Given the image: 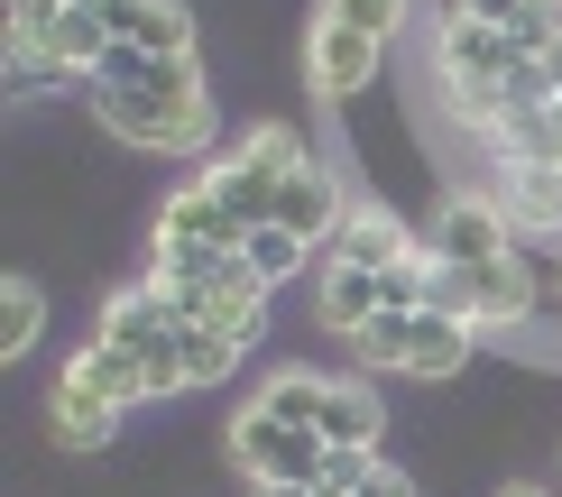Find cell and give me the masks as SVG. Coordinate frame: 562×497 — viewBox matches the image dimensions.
<instances>
[{
	"label": "cell",
	"mask_w": 562,
	"mask_h": 497,
	"mask_svg": "<svg viewBox=\"0 0 562 497\" xmlns=\"http://www.w3.org/2000/svg\"><path fill=\"white\" fill-rule=\"evenodd\" d=\"M92 341L130 350L138 377H148V396L194 387V377H184V331H176V314H167V295H157V286H121V295L102 304V323H92Z\"/></svg>",
	"instance_id": "obj_1"
},
{
	"label": "cell",
	"mask_w": 562,
	"mask_h": 497,
	"mask_svg": "<svg viewBox=\"0 0 562 497\" xmlns=\"http://www.w3.org/2000/svg\"><path fill=\"white\" fill-rule=\"evenodd\" d=\"M295 166H304V138L268 121V129H249L222 166H203V184L231 203V222H240V230H259V222H277V194H286Z\"/></svg>",
	"instance_id": "obj_2"
},
{
	"label": "cell",
	"mask_w": 562,
	"mask_h": 497,
	"mask_svg": "<svg viewBox=\"0 0 562 497\" xmlns=\"http://www.w3.org/2000/svg\"><path fill=\"white\" fill-rule=\"evenodd\" d=\"M83 102L130 148H157V157H203L213 148V102H157V92H102V83H83Z\"/></svg>",
	"instance_id": "obj_3"
},
{
	"label": "cell",
	"mask_w": 562,
	"mask_h": 497,
	"mask_svg": "<svg viewBox=\"0 0 562 497\" xmlns=\"http://www.w3.org/2000/svg\"><path fill=\"white\" fill-rule=\"evenodd\" d=\"M231 461L249 470V488H323L333 442L304 433V423H277L259 406H240V415H231Z\"/></svg>",
	"instance_id": "obj_4"
},
{
	"label": "cell",
	"mask_w": 562,
	"mask_h": 497,
	"mask_svg": "<svg viewBox=\"0 0 562 497\" xmlns=\"http://www.w3.org/2000/svg\"><path fill=\"white\" fill-rule=\"evenodd\" d=\"M471 341H480V331H471V323H452V314H379V323H369L350 350H360L369 369H406V377H461Z\"/></svg>",
	"instance_id": "obj_5"
},
{
	"label": "cell",
	"mask_w": 562,
	"mask_h": 497,
	"mask_svg": "<svg viewBox=\"0 0 562 497\" xmlns=\"http://www.w3.org/2000/svg\"><path fill=\"white\" fill-rule=\"evenodd\" d=\"M425 249L452 258V268H507V258H517V230H507L498 194H480V184H471V194H442Z\"/></svg>",
	"instance_id": "obj_6"
},
{
	"label": "cell",
	"mask_w": 562,
	"mask_h": 497,
	"mask_svg": "<svg viewBox=\"0 0 562 497\" xmlns=\"http://www.w3.org/2000/svg\"><path fill=\"white\" fill-rule=\"evenodd\" d=\"M517 65H535V46L507 37V29H488V19H442V29H434V75H442V92H452V83H507Z\"/></svg>",
	"instance_id": "obj_7"
},
{
	"label": "cell",
	"mask_w": 562,
	"mask_h": 497,
	"mask_svg": "<svg viewBox=\"0 0 562 497\" xmlns=\"http://www.w3.org/2000/svg\"><path fill=\"white\" fill-rule=\"evenodd\" d=\"M379 56H387V46H369V37L323 29V19H314V46H304V83H314L323 102H360V92L379 83Z\"/></svg>",
	"instance_id": "obj_8"
},
{
	"label": "cell",
	"mask_w": 562,
	"mask_h": 497,
	"mask_svg": "<svg viewBox=\"0 0 562 497\" xmlns=\"http://www.w3.org/2000/svg\"><path fill=\"white\" fill-rule=\"evenodd\" d=\"M341 222H350V203H341L333 166H323V157H304L295 176H286V194H277V230H295L304 249H323V240H341Z\"/></svg>",
	"instance_id": "obj_9"
},
{
	"label": "cell",
	"mask_w": 562,
	"mask_h": 497,
	"mask_svg": "<svg viewBox=\"0 0 562 497\" xmlns=\"http://www.w3.org/2000/svg\"><path fill=\"white\" fill-rule=\"evenodd\" d=\"M498 212L517 240H562V166H498Z\"/></svg>",
	"instance_id": "obj_10"
},
{
	"label": "cell",
	"mask_w": 562,
	"mask_h": 497,
	"mask_svg": "<svg viewBox=\"0 0 562 497\" xmlns=\"http://www.w3.org/2000/svg\"><path fill=\"white\" fill-rule=\"evenodd\" d=\"M46 415H56V442L92 452V442H111V423H121L130 406H121V396H111V387H102V377H92L83 360H65V377H56V406H46Z\"/></svg>",
	"instance_id": "obj_11"
},
{
	"label": "cell",
	"mask_w": 562,
	"mask_h": 497,
	"mask_svg": "<svg viewBox=\"0 0 562 497\" xmlns=\"http://www.w3.org/2000/svg\"><path fill=\"white\" fill-rule=\"evenodd\" d=\"M157 240H176V249H240L249 230L231 222V203L213 194V184H184V194H167V212H157Z\"/></svg>",
	"instance_id": "obj_12"
},
{
	"label": "cell",
	"mask_w": 562,
	"mask_h": 497,
	"mask_svg": "<svg viewBox=\"0 0 562 497\" xmlns=\"http://www.w3.org/2000/svg\"><path fill=\"white\" fill-rule=\"evenodd\" d=\"M111 46H148V56H194V19L176 0H102Z\"/></svg>",
	"instance_id": "obj_13"
},
{
	"label": "cell",
	"mask_w": 562,
	"mask_h": 497,
	"mask_svg": "<svg viewBox=\"0 0 562 497\" xmlns=\"http://www.w3.org/2000/svg\"><path fill=\"white\" fill-rule=\"evenodd\" d=\"M314 314H323V331L360 341V331L387 314V295H379V268H350V258H333V268H323V286H314Z\"/></svg>",
	"instance_id": "obj_14"
},
{
	"label": "cell",
	"mask_w": 562,
	"mask_h": 497,
	"mask_svg": "<svg viewBox=\"0 0 562 497\" xmlns=\"http://www.w3.org/2000/svg\"><path fill=\"white\" fill-rule=\"evenodd\" d=\"M333 258H350V268H396V258H415V230L396 222L387 203H350V222H341Z\"/></svg>",
	"instance_id": "obj_15"
},
{
	"label": "cell",
	"mask_w": 562,
	"mask_h": 497,
	"mask_svg": "<svg viewBox=\"0 0 562 497\" xmlns=\"http://www.w3.org/2000/svg\"><path fill=\"white\" fill-rule=\"evenodd\" d=\"M379 423H387L379 387H360V377H333V396H323V442H333V452H379Z\"/></svg>",
	"instance_id": "obj_16"
},
{
	"label": "cell",
	"mask_w": 562,
	"mask_h": 497,
	"mask_svg": "<svg viewBox=\"0 0 562 497\" xmlns=\"http://www.w3.org/2000/svg\"><path fill=\"white\" fill-rule=\"evenodd\" d=\"M323 396H333V377H314V369H277L249 406L277 415V423H304V433H323Z\"/></svg>",
	"instance_id": "obj_17"
},
{
	"label": "cell",
	"mask_w": 562,
	"mask_h": 497,
	"mask_svg": "<svg viewBox=\"0 0 562 497\" xmlns=\"http://www.w3.org/2000/svg\"><path fill=\"white\" fill-rule=\"evenodd\" d=\"M488 148H498V166H562V92L544 111H526V121H507Z\"/></svg>",
	"instance_id": "obj_18"
},
{
	"label": "cell",
	"mask_w": 562,
	"mask_h": 497,
	"mask_svg": "<svg viewBox=\"0 0 562 497\" xmlns=\"http://www.w3.org/2000/svg\"><path fill=\"white\" fill-rule=\"evenodd\" d=\"M535 314V276L507 258V268H480V304H471V323L488 331V323H526Z\"/></svg>",
	"instance_id": "obj_19"
},
{
	"label": "cell",
	"mask_w": 562,
	"mask_h": 497,
	"mask_svg": "<svg viewBox=\"0 0 562 497\" xmlns=\"http://www.w3.org/2000/svg\"><path fill=\"white\" fill-rule=\"evenodd\" d=\"M240 258H249V268L268 276V286H286V276H304V258H314V249H304L295 230H277V222H259V230H249V240H240Z\"/></svg>",
	"instance_id": "obj_20"
},
{
	"label": "cell",
	"mask_w": 562,
	"mask_h": 497,
	"mask_svg": "<svg viewBox=\"0 0 562 497\" xmlns=\"http://www.w3.org/2000/svg\"><path fill=\"white\" fill-rule=\"evenodd\" d=\"M37 331H46V295L29 286V276H10V286H0V350L19 360V350H29Z\"/></svg>",
	"instance_id": "obj_21"
},
{
	"label": "cell",
	"mask_w": 562,
	"mask_h": 497,
	"mask_svg": "<svg viewBox=\"0 0 562 497\" xmlns=\"http://www.w3.org/2000/svg\"><path fill=\"white\" fill-rule=\"evenodd\" d=\"M396 19H406V0H323V29H350V37H369V46H387Z\"/></svg>",
	"instance_id": "obj_22"
},
{
	"label": "cell",
	"mask_w": 562,
	"mask_h": 497,
	"mask_svg": "<svg viewBox=\"0 0 562 497\" xmlns=\"http://www.w3.org/2000/svg\"><path fill=\"white\" fill-rule=\"evenodd\" d=\"M10 83H65V65L46 56V37H10Z\"/></svg>",
	"instance_id": "obj_23"
},
{
	"label": "cell",
	"mask_w": 562,
	"mask_h": 497,
	"mask_svg": "<svg viewBox=\"0 0 562 497\" xmlns=\"http://www.w3.org/2000/svg\"><path fill=\"white\" fill-rule=\"evenodd\" d=\"M65 10H75V0H10V37H46Z\"/></svg>",
	"instance_id": "obj_24"
},
{
	"label": "cell",
	"mask_w": 562,
	"mask_h": 497,
	"mask_svg": "<svg viewBox=\"0 0 562 497\" xmlns=\"http://www.w3.org/2000/svg\"><path fill=\"white\" fill-rule=\"evenodd\" d=\"M350 497H415V479H406V470H387V461H369V479L350 488Z\"/></svg>",
	"instance_id": "obj_25"
},
{
	"label": "cell",
	"mask_w": 562,
	"mask_h": 497,
	"mask_svg": "<svg viewBox=\"0 0 562 497\" xmlns=\"http://www.w3.org/2000/svg\"><path fill=\"white\" fill-rule=\"evenodd\" d=\"M249 497H323V488H249Z\"/></svg>",
	"instance_id": "obj_26"
},
{
	"label": "cell",
	"mask_w": 562,
	"mask_h": 497,
	"mask_svg": "<svg viewBox=\"0 0 562 497\" xmlns=\"http://www.w3.org/2000/svg\"><path fill=\"white\" fill-rule=\"evenodd\" d=\"M544 75H553V92H562V46H553V56H544Z\"/></svg>",
	"instance_id": "obj_27"
},
{
	"label": "cell",
	"mask_w": 562,
	"mask_h": 497,
	"mask_svg": "<svg viewBox=\"0 0 562 497\" xmlns=\"http://www.w3.org/2000/svg\"><path fill=\"white\" fill-rule=\"evenodd\" d=\"M507 497H544V488H507Z\"/></svg>",
	"instance_id": "obj_28"
},
{
	"label": "cell",
	"mask_w": 562,
	"mask_h": 497,
	"mask_svg": "<svg viewBox=\"0 0 562 497\" xmlns=\"http://www.w3.org/2000/svg\"><path fill=\"white\" fill-rule=\"evenodd\" d=\"M535 10H562V0H535Z\"/></svg>",
	"instance_id": "obj_29"
}]
</instances>
